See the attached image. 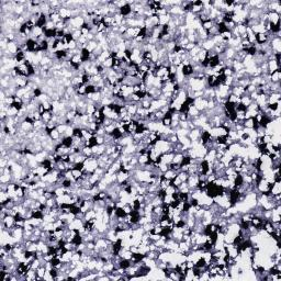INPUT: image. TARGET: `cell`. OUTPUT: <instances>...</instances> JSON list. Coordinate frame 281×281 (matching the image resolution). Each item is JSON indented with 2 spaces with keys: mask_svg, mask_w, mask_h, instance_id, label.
I'll return each instance as SVG.
<instances>
[{
  "mask_svg": "<svg viewBox=\"0 0 281 281\" xmlns=\"http://www.w3.org/2000/svg\"><path fill=\"white\" fill-rule=\"evenodd\" d=\"M96 216H97V212L94 211V209H90L88 210L86 213H85V216H83V221H90V220H96Z\"/></svg>",
  "mask_w": 281,
  "mask_h": 281,
  "instance_id": "obj_23",
  "label": "cell"
},
{
  "mask_svg": "<svg viewBox=\"0 0 281 281\" xmlns=\"http://www.w3.org/2000/svg\"><path fill=\"white\" fill-rule=\"evenodd\" d=\"M45 29H51V30H53V29H56V28H55V23H54V22H52L51 20H48V22L46 23Z\"/></svg>",
  "mask_w": 281,
  "mask_h": 281,
  "instance_id": "obj_53",
  "label": "cell"
},
{
  "mask_svg": "<svg viewBox=\"0 0 281 281\" xmlns=\"http://www.w3.org/2000/svg\"><path fill=\"white\" fill-rule=\"evenodd\" d=\"M20 129L21 130H23L24 132H30V131L34 130V127H33V124H31V123H29V122H26V121H22L20 124Z\"/></svg>",
  "mask_w": 281,
  "mask_h": 281,
  "instance_id": "obj_24",
  "label": "cell"
},
{
  "mask_svg": "<svg viewBox=\"0 0 281 281\" xmlns=\"http://www.w3.org/2000/svg\"><path fill=\"white\" fill-rule=\"evenodd\" d=\"M179 200H180L181 202H186V201H189V200H190V193L180 192V191H179Z\"/></svg>",
  "mask_w": 281,
  "mask_h": 281,
  "instance_id": "obj_40",
  "label": "cell"
},
{
  "mask_svg": "<svg viewBox=\"0 0 281 281\" xmlns=\"http://www.w3.org/2000/svg\"><path fill=\"white\" fill-rule=\"evenodd\" d=\"M98 145L97 144V138H96V136H92L91 138H89L87 142H86V146H89V147H94V146Z\"/></svg>",
  "mask_w": 281,
  "mask_h": 281,
  "instance_id": "obj_45",
  "label": "cell"
},
{
  "mask_svg": "<svg viewBox=\"0 0 281 281\" xmlns=\"http://www.w3.org/2000/svg\"><path fill=\"white\" fill-rule=\"evenodd\" d=\"M115 127H116V125H115V123H113V124H110L108 125V126H104V130H105V134H111L113 131L115 130Z\"/></svg>",
  "mask_w": 281,
  "mask_h": 281,
  "instance_id": "obj_47",
  "label": "cell"
},
{
  "mask_svg": "<svg viewBox=\"0 0 281 281\" xmlns=\"http://www.w3.org/2000/svg\"><path fill=\"white\" fill-rule=\"evenodd\" d=\"M170 19H171V16H170L169 13H167V14H165V16L158 17V20H159V25H167V24H168V22L170 21Z\"/></svg>",
  "mask_w": 281,
  "mask_h": 281,
  "instance_id": "obj_25",
  "label": "cell"
},
{
  "mask_svg": "<svg viewBox=\"0 0 281 281\" xmlns=\"http://www.w3.org/2000/svg\"><path fill=\"white\" fill-rule=\"evenodd\" d=\"M72 35H73V37H74V40H75V41H78L79 39H80V37L83 35V33H81V31H80V30H75V31L72 33Z\"/></svg>",
  "mask_w": 281,
  "mask_h": 281,
  "instance_id": "obj_48",
  "label": "cell"
},
{
  "mask_svg": "<svg viewBox=\"0 0 281 281\" xmlns=\"http://www.w3.org/2000/svg\"><path fill=\"white\" fill-rule=\"evenodd\" d=\"M270 192L272 196L281 193V182H272L270 183Z\"/></svg>",
  "mask_w": 281,
  "mask_h": 281,
  "instance_id": "obj_13",
  "label": "cell"
},
{
  "mask_svg": "<svg viewBox=\"0 0 281 281\" xmlns=\"http://www.w3.org/2000/svg\"><path fill=\"white\" fill-rule=\"evenodd\" d=\"M43 34H44V30H43L42 28H40V26H35V28L32 30L30 37L34 39V40H37V39H39L40 37H42Z\"/></svg>",
  "mask_w": 281,
  "mask_h": 281,
  "instance_id": "obj_16",
  "label": "cell"
},
{
  "mask_svg": "<svg viewBox=\"0 0 281 281\" xmlns=\"http://www.w3.org/2000/svg\"><path fill=\"white\" fill-rule=\"evenodd\" d=\"M72 172H73V176L75 178V182L79 180L80 178L83 177V170H78V169H72Z\"/></svg>",
  "mask_w": 281,
  "mask_h": 281,
  "instance_id": "obj_39",
  "label": "cell"
},
{
  "mask_svg": "<svg viewBox=\"0 0 281 281\" xmlns=\"http://www.w3.org/2000/svg\"><path fill=\"white\" fill-rule=\"evenodd\" d=\"M255 37H256V44H258V45H264L266 43H268L267 32L266 33H257V34H255Z\"/></svg>",
  "mask_w": 281,
  "mask_h": 281,
  "instance_id": "obj_6",
  "label": "cell"
},
{
  "mask_svg": "<svg viewBox=\"0 0 281 281\" xmlns=\"http://www.w3.org/2000/svg\"><path fill=\"white\" fill-rule=\"evenodd\" d=\"M81 154H83V156H86L87 158L88 157H91L94 156V152H92V148L91 147H89V146H85L83 149H81Z\"/></svg>",
  "mask_w": 281,
  "mask_h": 281,
  "instance_id": "obj_27",
  "label": "cell"
},
{
  "mask_svg": "<svg viewBox=\"0 0 281 281\" xmlns=\"http://www.w3.org/2000/svg\"><path fill=\"white\" fill-rule=\"evenodd\" d=\"M46 268H45V265H42L39 269L37 270V276L40 277L41 278L42 280H43V277H44V275L46 273Z\"/></svg>",
  "mask_w": 281,
  "mask_h": 281,
  "instance_id": "obj_42",
  "label": "cell"
},
{
  "mask_svg": "<svg viewBox=\"0 0 281 281\" xmlns=\"http://www.w3.org/2000/svg\"><path fill=\"white\" fill-rule=\"evenodd\" d=\"M98 45H99V43L96 41V40H92V41H88L87 45H86V48H87L90 53H92L94 50L98 47Z\"/></svg>",
  "mask_w": 281,
  "mask_h": 281,
  "instance_id": "obj_26",
  "label": "cell"
},
{
  "mask_svg": "<svg viewBox=\"0 0 281 281\" xmlns=\"http://www.w3.org/2000/svg\"><path fill=\"white\" fill-rule=\"evenodd\" d=\"M181 73H182V75L185 76V78H189V77L193 76V74H194V72H193V67L191 66V65H182Z\"/></svg>",
  "mask_w": 281,
  "mask_h": 281,
  "instance_id": "obj_5",
  "label": "cell"
},
{
  "mask_svg": "<svg viewBox=\"0 0 281 281\" xmlns=\"http://www.w3.org/2000/svg\"><path fill=\"white\" fill-rule=\"evenodd\" d=\"M164 176H165V178H166V179L172 180L174 178L177 176V172L174 171V170H171V169H168L166 172H164Z\"/></svg>",
  "mask_w": 281,
  "mask_h": 281,
  "instance_id": "obj_33",
  "label": "cell"
},
{
  "mask_svg": "<svg viewBox=\"0 0 281 281\" xmlns=\"http://www.w3.org/2000/svg\"><path fill=\"white\" fill-rule=\"evenodd\" d=\"M151 101H152V100H149L147 97H146L145 99L140 100V107L144 108V109H151Z\"/></svg>",
  "mask_w": 281,
  "mask_h": 281,
  "instance_id": "obj_32",
  "label": "cell"
},
{
  "mask_svg": "<svg viewBox=\"0 0 281 281\" xmlns=\"http://www.w3.org/2000/svg\"><path fill=\"white\" fill-rule=\"evenodd\" d=\"M267 64H268V74H272V73H275L276 70H278V69H281V66L276 62V61H275V59L268 61Z\"/></svg>",
  "mask_w": 281,
  "mask_h": 281,
  "instance_id": "obj_7",
  "label": "cell"
},
{
  "mask_svg": "<svg viewBox=\"0 0 281 281\" xmlns=\"http://www.w3.org/2000/svg\"><path fill=\"white\" fill-rule=\"evenodd\" d=\"M166 191H165V189H161V188H159L158 189V191H157V197L159 199H161V200H164V198L166 197Z\"/></svg>",
  "mask_w": 281,
  "mask_h": 281,
  "instance_id": "obj_49",
  "label": "cell"
},
{
  "mask_svg": "<svg viewBox=\"0 0 281 281\" xmlns=\"http://www.w3.org/2000/svg\"><path fill=\"white\" fill-rule=\"evenodd\" d=\"M61 143H62L65 147H67V148H72V147L74 146L73 136H63L62 140H61Z\"/></svg>",
  "mask_w": 281,
  "mask_h": 281,
  "instance_id": "obj_14",
  "label": "cell"
},
{
  "mask_svg": "<svg viewBox=\"0 0 281 281\" xmlns=\"http://www.w3.org/2000/svg\"><path fill=\"white\" fill-rule=\"evenodd\" d=\"M0 182L1 183H10V182H12V175L2 174L0 176Z\"/></svg>",
  "mask_w": 281,
  "mask_h": 281,
  "instance_id": "obj_28",
  "label": "cell"
},
{
  "mask_svg": "<svg viewBox=\"0 0 281 281\" xmlns=\"http://www.w3.org/2000/svg\"><path fill=\"white\" fill-rule=\"evenodd\" d=\"M182 158H183V154H182V153H176V154L174 155V158H172L171 163H175V164H179V165H180Z\"/></svg>",
  "mask_w": 281,
  "mask_h": 281,
  "instance_id": "obj_36",
  "label": "cell"
},
{
  "mask_svg": "<svg viewBox=\"0 0 281 281\" xmlns=\"http://www.w3.org/2000/svg\"><path fill=\"white\" fill-rule=\"evenodd\" d=\"M81 226H83V220L79 219V218H76L73 222L68 224V229H79Z\"/></svg>",
  "mask_w": 281,
  "mask_h": 281,
  "instance_id": "obj_9",
  "label": "cell"
},
{
  "mask_svg": "<svg viewBox=\"0 0 281 281\" xmlns=\"http://www.w3.org/2000/svg\"><path fill=\"white\" fill-rule=\"evenodd\" d=\"M94 92H97V88H96V86H94V85H92V83H88V85H86V96L91 94H94Z\"/></svg>",
  "mask_w": 281,
  "mask_h": 281,
  "instance_id": "obj_29",
  "label": "cell"
},
{
  "mask_svg": "<svg viewBox=\"0 0 281 281\" xmlns=\"http://www.w3.org/2000/svg\"><path fill=\"white\" fill-rule=\"evenodd\" d=\"M102 65H103L107 69H111V68H113V58L110 56L109 58H107V59L104 61Z\"/></svg>",
  "mask_w": 281,
  "mask_h": 281,
  "instance_id": "obj_38",
  "label": "cell"
},
{
  "mask_svg": "<svg viewBox=\"0 0 281 281\" xmlns=\"http://www.w3.org/2000/svg\"><path fill=\"white\" fill-rule=\"evenodd\" d=\"M281 98V92H271L268 94V99H267V103H276L278 101H280Z\"/></svg>",
  "mask_w": 281,
  "mask_h": 281,
  "instance_id": "obj_8",
  "label": "cell"
},
{
  "mask_svg": "<svg viewBox=\"0 0 281 281\" xmlns=\"http://www.w3.org/2000/svg\"><path fill=\"white\" fill-rule=\"evenodd\" d=\"M171 118H170V116H166V115H165V116H164V118H163V119H161V121H160V123H161V124H163V125H164V126H165V127H170V124H171Z\"/></svg>",
  "mask_w": 281,
  "mask_h": 281,
  "instance_id": "obj_34",
  "label": "cell"
},
{
  "mask_svg": "<svg viewBox=\"0 0 281 281\" xmlns=\"http://www.w3.org/2000/svg\"><path fill=\"white\" fill-rule=\"evenodd\" d=\"M248 96H249V98H250V99H251V101H254V102H255L256 99L258 98V96H259V94H257L256 91H254V92H251V94H248Z\"/></svg>",
  "mask_w": 281,
  "mask_h": 281,
  "instance_id": "obj_54",
  "label": "cell"
},
{
  "mask_svg": "<svg viewBox=\"0 0 281 281\" xmlns=\"http://www.w3.org/2000/svg\"><path fill=\"white\" fill-rule=\"evenodd\" d=\"M85 24V19L81 16L74 17L69 20V25H72L75 30H80Z\"/></svg>",
  "mask_w": 281,
  "mask_h": 281,
  "instance_id": "obj_1",
  "label": "cell"
},
{
  "mask_svg": "<svg viewBox=\"0 0 281 281\" xmlns=\"http://www.w3.org/2000/svg\"><path fill=\"white\" fill-rule=\"evenodd\" d=\"M232 94H235V96L238 97V98H242L243 96L246 94V91H245L244 87H240V86H233V87H232Z\"/></svg>",
  "mask_w": 281,
  "mask_h": 281,
  "instance_id": "obj_10",
  "label": "cell"
},
{
  "mask_svg": "<svg viewBox=\"0 0 281 281\" xmlns=\"http://www.w3.org/2000/svg\"><path fill=\"white\" fill-rule=\"evenodd\" d=\"M181 180H180V179H179V177H178V176H176V177H175V178H174V179H172V180H171V185H172V186H175V187H179V186H180V183H181Z\"/></svg>",
  "mask_w": 281,
  "mask_h": 281,
  "instance_id": "obj_50",
  "label": "cell"
},
{
  "mask_svg": "<svg viewBox=\"0 0 281 281\" xmlns=\"http://www.w3.org/2000/svg\"><path fill=\"white\" fill-rule=\"evenodd\" d=\"M131 207H132V209H133V210L138 211V210L140 209V202L137 200V199H134V200L132 201V203H131Z\"/></svg>",
  "mask_w": 281,
  "mask_h": 281,
  "instance_id": "obj_46",
  "label": "cell"
},
{
  "mask_svg": "<svg viewBox=\"0 0 281 281\" xmlns=\"http://www.w3.org/2000/svg\"><path fill=\"white\" fill-rule=\"evenodd\" d=\"M174 201V199H172L171 196H169V194H166V197L164 198V200H163V202L166 203V204H170V203Z\"/></svg>",
  "mask_w": 281,
  "mask_h": 281,
  "instance_id": "obj_52",
  "label": "cell"
},
{
  "mask_svg": "<svg viewBox=\"0 0 281 281\" xmlns=\"http://www.w3.org/2000/svg\"><path fill=\"white\" fill-rule=\"evenodd\" d=\"M131 265H132L131 259H125V258H121L120 261L118 262L119 268H122V269H124V270H126L127 268H130Z\"/></svg>",
  "mask_w": 281,
  "mask_h": 281,
  "instance_id": "obj_21",
  "label": "cell"
},
{
  "mask_svg": "<svg viewBox=\"0 0 281 281\" xmlns=\"http://www.w3.org/2000/svg\"><path fill=\"white\" fill-rule=\"evenodd\" d=\"M178 191H180V192H187V193L190 192V188L188 187L187 182H181L180 186L178 187Z\"/></svg>",
  "mask_w": 281,
  "mask_h": 281,
  "instance_id": "obj_35",
  "label": "cell"
},
{
  "mask_svg": "<svg viewBox=\"0 0 281 281\" xmlns=\"http://www.w3.org/2000/svg\"><path fill=\"white\" fill-rule=\"evenodd\" d=\"M251 102H253V101H251V99L249 98V96H247V94H245V96H243V97L240 98V103L244 104L245 107H248Z\"/></svg>",
  "mask_w": 281,
  "mask_h": 281,
  "instance_id": "obj_37",
  "label": "cell"
},
{
  "mask_svg": "<svg viewBox=\"0 0 281 281\" xmlns=\"http://www.w3.org/2000/svg\"><path fill=\"white\" fill-rule=\"evenodd\" d=\"M96 138H97V144L98 145L104 144V135H96Z\"/></svg>",
  "mask_w": 281,
  "mask_h": 281,
  "instance_id": "obj_51",
  "label": "cell"
},
{
  "mask_svg": "<svg viewBox=\"0 0 281 281\" xmlns=\"http://www.w3.org/2000/svg\"><path fill=\"white\" fill-rule=\"evenodd\" d=\"M47 22H48V17H47L46 14H44V13H40L39 19H37V26H40V28H42V29H44V28L46 26Z\"/></svg>",
  "mask_w": 281,
  "mask_h": 281,
  "instance_id": "obj_11",
  "label": "cell"
},
{
  "mask_svg": "<svg viewBox=\"0 0 281 281\" xmlns=\"http://www.w3.org/2000/svg\"><path fill=\"white\" fill-rule=\"evenodd\" d=\"M76 94H78L80 97L86 96V85H81L77 90H76Z\"/></svg>",
  "mask_w": 281,
  "mask_h": 281,
  "instance_id": "obj_44",
  "label": "cell"
},
{
  "mask_svg": "<svg viewBox=\"0 0 281 281\" xmlns=\"http://www.w3.org/2000/svg\"><path fill=\"white\" fill-rule=\"evenodd\" d=\"M213 26H214V22L212 20H207L204 21V22H202V29H204L205 31L211 30Z\"/></svg>",
  "mask_w": 281,
  "mask_h": 281,
  "instance_id": "obj_30",
  "label": "cell"
},
{
  "mask_svg": "<svg viewBox=\"0 0 281 281\" xmlns=\"http://www.w3.org/2000/svg\"><path fill=\"white\" fill-rule=\"evenodd\" d=\"M281 81V69H278L275 73L270 74V83H278Z\"/></svg>",
  "mask_w": 281,
  "mask_h": 281,
  "instance_id": "obj_17",
  "label": "cell"
},
{
  "mask_svg": "<svg viewBox=\"0 0 281 281\" xmlns=\"http://www.w3.org/2000/svg\"><path fill=\"white\" fill-rule=\"evenodd\" d=\"M268 21L271 23H280V14H278L275 11H269L268 12Z\"/></svg>",
  "mask_w": 281,
  "mask_h": 281,
  "instance_id": "obj_12",
  "label": "cell"
},
{
  "mask_svg": "<svg viewBox=\"0 0 281 281\" xmlns=\"http://www.w3.org/2000/svg\"><path fill=\"white\" fill-rule=\"evenodd\" d=\"M221 63V58L220 55H214L212 57H209V68H214L218 65H220Z\"/></svg>",
  "mask_w": 281,
  "mask_h": 281,
  "instance_id": "obj_15",
  "label": "cell"
},
{
  "mask_svg": "<svg viewBox=\"0 0 281 281\" xmlns=\"http://www.w3.org/2000/svg\"><path fill=\"white\" fill-rule=\"evenodd\" d=\"M53 114H54V113H53L52 111H44V112L41 114L42 121H43L45 124H47L48 122H51V121H52Z\"/></svg>",
  "mask_w": 281,
  "mask_h": 281,
  "instance_id": "obj_18",
  "label": "cell"
},
{
  "mask_svg": "<svg viewBox=\"0 0 281 281\" xmlns=\"http://www.w3.org/2000/svg\"><path fill=\"white\" fill-rule=\"evenodd\" d=\"M68 126L69 125H67V124H58L57 126H56V129H57V131L62 134V136L65 134V132H66V130L68 129Z\"/></svg>",
  "mask_w": 281,
  "mask_h": 281,
  "instance_id": "obj_43",
  "label": "cell"
},
{
  "mask_svg": "<svg viewBox=\"0 0 281 281\" xmlns=\"http://www.w3.org/2000/svg\"><path fill=\"white\" fill-rule=\"evenodd\" d=\"M80 56H81L83 63L89 62V61H90V56H91V53L89 52L86 47H83V48L80 50Z\"/></svg>",
  "mask_w": 281,
  "mask_h": 281,
  "instance_id": "obj_20",
  "label": "cell"
},
{
  "mask_svg": "<svg viewBox=\"0 0 281 281\" xmlns=\"http://www.w3.org/2000/svg\"><path fill=\"white\" fill-rule=\"evenodd\" d=\"M270 47L273 53H281V39L276 37L275 39H272L270 42Z\"/></svg>",
  "mask_w": 281,
  "mask_h": 281,
  "instance_id": "obj_2",
  "label": "cell"
},
{
  "mask_svg": "<svg viewBox=\"0 0 281 281\" xmlns=\"http://www.w3.org/2000/svg\"><path fill=\"white\" fill-rule=\"evenodd\" d=\"M119 13L123 18H129V17H131V14H132V6L126 3L125 6H123L122 8L119 9Z\"/></svg>",
  "mask_w": 281,
  "mask_h": 281,
  "instance_id": "obj_4",
  "label": "cell"
},
{
  "mask_svg": "<svg viewBox=\"0 0 281 281\" xmlns=\"http://www.w3.org/2000/svg\"><path fill=\"white\" fill-rule=\"evenodd\" d=\"M201 132H202V130L198 129V127L191 130L189 132V135H188L189 140H191V142H193V140H200V136H201Z\"/></svg>",
  "mask_w": 281,
  "mask_h": 281,
  "instance_id": "obj_3",
  "label": "cell"
},
{
  "mask_svg": "<svg viewBox=\"0 0 281 281\" xmlns=\"http://www.w3.org/2000/svg\"><path fill=\"white\" fill-rule=\"evenodd\" d=\"M177 176L179 177V179H180L182 182H187L188 177H189V174L186 171H181V170H180V171L177 174Z\"/></svg>",
  "mask_w": 281,
  "mask_h": 281,
  "instance_id": "obj_41",
  "label": "cell"
},
{
  "mask_svg": "<svg viewBox=\"0 0 281 281\" xmlns=\"http://www.w3.org/2000/svg\"><path fill=\"white\" fill-rule=\"evenodd\" d=\"M200 111H199L194 105H190V108H189V110H188V115L190 116V119H194V118H198L199 115H200Z\"/></svg>",
  "mask_w": 281,
  "mask_h": 281,
  "instance_id": "obj_19",
  "label": "cell"
},
{
  "mask_svg": "<svg viewBox=\"0 0 281 281\" xmlns=\"http://www.w3.org/2000/svg\"><path fill=\"white\" fill-rule=\"evenodd\" d=\"M73 254H74L73 250H66V251L61 256V260H62L63 262H70V261H72Z\"/></svg>",
  "mask_w": 281,
  "mask_h": 281,
  "instance_id": "obj_22",
  "label": "cell"
},
{
  "mask_svg": "<svg viewBox=\"0 0 281 281\" xmlns=\"http://www.w3.org/2000/svg\"><path fill=\"white\" fill-rule=\"evenodd\" d=\"M227 101H229V102H231V103H233V104H235V105H236V104H238L240 102V98L236 97L235 94H231L229 96V97H227Z\"/></svg>",
  "mask_w": 281,
  "mask_h": 281,
  "instance_id": "obj_31",
  "label": "cell"
}]
</instances>
